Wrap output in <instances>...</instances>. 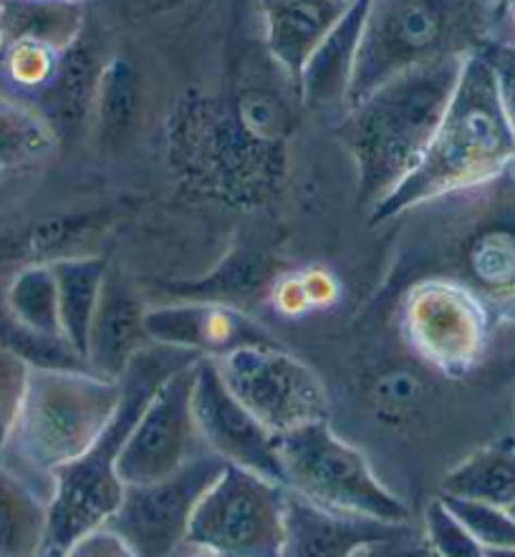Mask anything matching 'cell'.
Here are the masks:
<instances>
[{
    "label": "cell",
    "mask_w": 515,
    "mask_h": 557,
    "mask_svg": "<svg viewBox=\"0 0 515 557\" xmlns=\"http://www.w3.org/2000/svg\"><path fill=\"white\" fill-rule=\"evenodd\" d=\"M417 212L425 220L407 237L400 275L453 281L486 306L493 323L515 325V170Z\"/></svg>",
    "instance_id": "6da1fadb"
},
{
    "label": "cell",
    "mask_w": 515,
    "mask_h": 557,
    "mask_svg": "<svg viewBox=\"0 0 515 557\" xmlns=\"http://www.w3.org/2000/svg\"><path fill=\"white\" fill-rule=\"evenodd\" d=\"M515 170V129L495 69L480 53L467 55L445 116L422 162L394 193L367 212L384 225L417 207Z\"/></svg>",
    "instance_id": "7a4b0ae2"
},
{
    "label": "cell",
    "mask_w": 515,
    "mask_h": 557,
    "mask_svg": "<svg viewBox=\"0 0 515 557\" xmlns=\"http://www.w3.org/2000/svg\"><path fill=\"white\" fill-rule=\"evenodd\" d=\"M463 63L465 59H445L415 66L348 109V147L361 210L369 212L384 202L422 162L453 99Z\"/></svg>",
    "instance_id": "3957f363"
},
{
    "label": "cell",
    "mask_w": 515,
    "mask_h": 557,
    "mask_svg": "<svg viewBox=\"0 0 515 557\" xmlns=\"http://www.w3.org/2000/svg\"><path fill=\"white\" fill-rule=\"evenodd\" d=\"M200 358L185 348L162 344H149L132 358L119 379L122 401L112 421L84 457L53 474L46 543L69 550L76 540L105 528L124 495V482L117 474V459L122 455L124 442L130 440L142 411L164 381Z\"/></svg>",
    "instance_id": "277c9868"
},
{
    "label": "cell",
    "mask_w": 515,
    "mask_h": 557,
    "mask_svg": "<svg viewBox=\"0 0 515 557\" xmlns=\"http://www.w3.org/2000/svg\"><path fill=\"white\" fill-rule=\"evenodd\" d=\"M119 401V381L86 369L30 366L5 461L19 459L15 474L30 487V480H38V492L49 503L53 474L89 451L112 421Z\"/></svg>",
    "instance_id": "5b68a950"
},
{
    "label": "cell",
    "mask_w": 515,
    "mask_h": 557,
    "mask_svg": "<svg viewBox=\"0 0 515 557\" xmlns=\"http://www.w3.org/2000/svg\"><path fill=\"white\" fill-rule=\"evenodd\" d=\"M498 23L486 0H369L346 111L404 71L478 53Z\"/></svg>",
    "instance_id": "8992f818"
},
{
    "label": "cell",
    "mask_w": 515,
    "mask_h": 557,
    "mask_svg": "<svg viewBox=\"0 0 515 557\" xmlns=\"http://www.w3.org/2000/svg\"><path fill=\"white\" fill-rule=\"evenodd\" d=\"M283 487L334 512L412 524V509L387 487L359 449L344 442L329 421L275 436Z\"/></svg>",
    "instance_id": "52a82bcc"
},
{
    "label": "cell",
    "mask_w": 515,
    "mask_h": 557,
    "mask_svg": "<svg viewBox=\"0 0 515 557\" xmlns=\"http://www.w3.org/2000/svg\"><path fill=\"white\" fill-rule=\"evenodd\" d=\"M286 499L283 484L225 465L197 505L187 543L218 557H281Z\"/></svg>",
    "instance_id": "ba28073f"
},
{
    "label": "cell",
    "mask_w": 515,
    "mask_h": 557,
    "mask_svg": "<svg viewBox=\"0 0 515 557\" xmlns=\"http://www.w3.org/2000/svg\"><path fill=\"white\" fill-rule=\"evenodd\" d=\"M212 361L228 392L271 434L329 421V396L321 379L273 344L241 346Z\"/></svg>",
    "instance_id": "9c48e42d"
},
{
    "label": "cell",
    "mask_w": 515,
    "mask_h": 557,
    "mask_svg": "<svg viewBox=\"0 0 515 557\" xmlns=\"http://www.w3.org/2000/svg\"><path fill=\"white\" fill-rule=\"evenodd\" d=\"M493 318L463 285L445 277H419L402 298V333L432 369L465 376L482 361Z\"/></svg>",
    "instance_id": "30bf717a"
},
{
    "label": "cell",
    "mask_w": 515,
    "mask_h": 557,
    "mask_svg": "<svg viewBox=\"0 0 515 557\" xmlns=\"http://www.w3.org/2000/svg\"><path fill=\"white\" fill-rule=\"evenodd\" d=\"M225 465L205 451L164 480L130 484L105 528L122 537L137 557H172L187 543L197 505Z\"/></svg>",
    "instance_id": "8fae6325"
},
{
    "label": "cell",
    "mask_w": 515,
    "mask_h": 557,
    "mask_svg": "<svg viewBox=\"0 0 515 557\" xmlns=\"http://www.w3.org/2000/svg\"><path fill=\"white\" fill-rule=\"evenodd\" d=\"M195 369L197 361L170 376L142 411L117 459V474L124 487L164 480L208 451L193 411Z\"/></svg>",
    "instance_id": "7c38bea8"
},
{
    "label": "cell",
    "mask_w": 515,
    "mask_h": 557,
    "mask_svg": "<svg viewBox=\"0 0 515 557\" xmlns=\"http://www.w3.org/2000/svg\"><path fill=\"white\" fill-rule=\"evenodd\" d=\"M193 411L205 449L228 465L250 469L283 484L275 434L260 424L245 406L228 392L212 358H200L195 369Z\"/></svg>",
    "instance_id": "4fadbf2b"
},
{
    "label": "cell",
    "mask_w": 515,
    "mask_h": 557,
    "mask_svg": "<svg viewBox=\"0 0 515 557\" xmlns=\"http://www.w3.org/2000/svg\"><path fill=\"white\" fill-rule=\"evenodd\" d=\"M145 325L152 344L185 348L203 358H220L241 346L271 344L248 315L210 300L147 308Z\"/></svg>",
    "instance_id": "5bb4252c"
},
{
    "label": "cell",
    "mask_w": 515,
    "mask_h": 557,
    "mask_svg": "<svg viewBox=\"0 0 515 557\" xmlns=\"http://www.w3.org/2000/svg\"><path fill=\"white\" fill-rule=\"evenodd\" d=\"M415 524L334 512L293 495L286 499V535L281 557H359L367 547L400 537Z\"/></svg>",
    "instance_id": "9a60e30c"
},
{
    "label": "cell",
    "mask_w": 515,
    "mask_h": 557,
    "mask_svg": "<svg viewBox=\"0 0 515 557\" xmlns=\"http://www.w3.org/2000/svg\"><path fill=\"white\" fill-rule=\"evenodd\" d=\"M147 306L137 288L114 270H107L105 288L91 323L86 366L101 379L119 381L142 348L152 344L145 325Z\"/></svg>",
    "instance_id": "2e32d148"
},
{
    "label": "cell",
    "mask_w": 515,
    "mask_h": 557,
    "mask_svg": "<svg viewBox=\"0 0 515 557\" xmlns=\"http://www.w3.org/2000/svg\"><path fill=\"white\" fill-rule=\"evenodd\" d=\"M99 46L86 41V34L59 55L51 82L38 91V111L57 137H82L86 126L97 119L101 74Z\"/></svg>",
    "instance_id": "e0dca14e"
},
{
    "label": "cell",
    "mask_w": 515,
    "mask_h": 557,
    "mask_svg": "<svg viewBox=\"0 0 515 557\" xmlns=\"http://www.w3.org/2000/svg\"><path fill=\"white\" fill-rule=\"evenodd\" d=\"M352 3L354 0H260L268 53L293 86L311 53Z\"/></svg>",
    "instance_id": "ac0fdd59"
},
{
    "label": "cell",
    "mask_w": 515,
    "mask_h": 557,
    "mask_svg": "<svg viewBox=\"0 0 515 557\" xmlns=\"http://www.w3.org/2000/svg\"><path fill=\"white\" fill-rule=\"evenodd\" d=\"M369 0H354L342 21L329 30V36L311 53V59L301 71L296 84L298 99L308 109L346 107L352 91L356 59H359L364 21H367Z\"/></svg>",
    "instance_id": "d6986e66"
},
{
    "label": "cell",
    "mask_w": 515,
    "mask_h": 557,
    "mask_svg": "<svg viewBox=\"0 0 515 557\" xmlns=\"http://www.w3.org/2000/svg\"><path fill=\"white\" fill-rule=\"evenodd\" d=\"M84 34L82 0H0V51L34 46L63 53Z\"/></svg>",
    "instance_id": "ffe728a7"
},
{
    "label": "cell",
    "mask_w": 515,
    "mask_h": 557,
    "mask_svg": "<svg viewBox=\"0 0 515 557\" xmlns=\"http://www.w3.org/2000/svg\"><path fill=\"white\" fill-rule=\"evenodd\" d=\"M51 268L59 288L61 338L69 351L86 366L91 323L109 265L101 258H59L51 262Z\"/></svg>",
    "instance_id": "44dd1931"
},
{
    "label": "cell",
    "mask_w": 515,
    "mask_h": 557,
    "mask_svg": "<svg viewBox=\"0 0 515 557\" xmlns=\"http://www.w3.org/2000/svg\"><path fill=\"white\" fill-rule=\"evenodd\" d=\"M59 137L34 103L0 94V187L38 170Z\"/></svg>",
    "instance_id": "7402d4cb"
},
{
    "label": "cell",
    "mask_w": 515,
    "mask_h": 557,
    "mask_svg": "<svg viewBox=\"0 0 515 557\" xmlns=\"http://www.w3.org/2000/svg\"><path fill=\"white\" fill-rule=\"evenodd\" d=\"M440 495L498 507L515 505V440L493 442L465 457L445 474Z\"/></svg>",
    "instance_id": "603a6c76"
},
{
    "label": "cell",
    "mask_w": 515,
    "mask_h": 557,
    "mask_svg": "<svg viewBox=\"0 0 515 557\" xmlns=\"http://www.w3.org/2000/svg\"><path fill=\"white\" fill-rule=\"evenodd\" d=\"M49 503L0 465V557H36L46 545Z\"/></svg>",
    "instance_id": "cb8c5ba5"
},
{
    "label": "cell",
    "mask_w": 515,
    "mask_h": 557,
    "mask_svg": "<svg viewBox=\"0 0 515 557\" xmlns=\"http://www.w3.org/2000/svg\"><path fill=\"white\" fill-rule=\"evenodd\" d=\"M3 296L8 310L23 331L51 344H63L59 288L51 262H28L3 285Z\"/></svg>",
    "instance_id": "d4e9b609"
},
{
    "label": "cell",
    "mask_w": 515,
    "mask_h": 557,
    "mask_svg": "<svg viewBox=\"0 0 515 557\" xmlns=\"http://www.w3.org/2000/svg\"><path fill=\"white\" fill-rule=\"evenodd\" d=\"M463 528L478 540L482 550H515V517L508 507H498L475 499L440 495Z\"/></svg>",
    "instance_id": "484cf974"
},
{
    "label": "cell",
    "mask_w": 515,
    "mask_h": 557,
    "mask_svg": "<svg viewBox=\"0 0 515 557\" xmlns=\"http://www.w3.org/2000/svg\"><path fill=\"white\" fill-rule=\"evenodd\" d=\"M422 537L432 547L438 557H488L470 532L463 528V522L450 512V507L442 503V497H434L427 503L422 515Z\"/></svg>",
    "instance_id": "4316f807"
},
{
    "label": "cell",
    "mask_w": 515,
    "mask_h": 557,
    "mask_svg": "<svg viewBox=\"0 0 515 557\" xmlns=\"http://www.w3.org/2000/svg\"><path fill=\"white\" fill-rule=\"evenodd\" d=\"M0 346L11 348V351L28 358L34 366H57V369H86L78 358L69 351L63 344H51V341H41L23 331L11 310L5 306L3 285H0ZM89 371V369H86Z\"/></svg>",
    "instance_id": "83f0119b"
},
{
    "label": "cell",
    "mask_w": 515,
    "mask_h": 557,
    "mask_svg": "<svg viewBox=\"0 0 515 557\" xmlns=\"http://www.w3.org/2000/svg\"><path fill=\"white\" fill-rule=\"evenodd\" d=\"M30 366L34 363L28 358L0 346V465L8 455V444H11L23 394H26Z\"/></svg>",
    "instance_id": "f1b7e54d"
},
{
    "label": "cell",
    "mask_w": 515,
    "mask_h": 557,
    "mask_svg": "<svg viewBox=\"0 0 515 557\" xmlns=\"http://www.w3.org/2000/svg\"><path fill=\"white\" fill-rule=\"evenodd\" d=\"M490 66L495 69L498 82H501L503 101L508 107L513 129H515V36H493L490 41L478 51Z\"/></svg>",
    "instance_id": "f546056e"
},
{
    "label": "cell",
    "mask_w": 515,
    "mask_h": 557,
    "mask_svg": "<svg viewBox=\"0 0 515 557\" xmlns=\"http://www.w3.org/2000/svg\"><path fill=\"white\" fill-rule=\"evenodd\" d=\"M66 557H137L132 547L122 537L114 535L112 530L99 528L76 540L66 550Z\"/></svg>",
    "instance_id": "4dcf8cb0"
},
{
    "label": "cell",
    "mask_w": 515,
    "mask_h": 557,
    "mask_svg": "<svg viewBox=\"0 0 515 557\" xmlns=\"http://www.w3.org/2000/svg\"><path fill=\"white\" fill-rule=\"evenodd\" d=\"M359 557H438V555H434L432 547L427 545L422 532L412 528L400 537L384 540V543L367 547Z\"/></svg>",
    "instance_id": "1f68e13d"
},
{
    "label": "cell",
    "mask_w": 515,
    "mask_h": 557,
    "mask_svg": "<svg viewBox=\"0 0 515 557\" xmlns=\"http://www.w3.org/2000/svg\"><path fill=\"white\" fill-rule=\"evenodd\" d=\"M486 3L493 8V13L498 18H508V15L515 11V0H486Z\"/></svg>",
    "instance_id": "d6a6232c"
},
{
    "label": "cell",
    "mask_w": 515,
    "mask_h": 557,
    "mask_svg": "<svg viewBox=\"0 0 515 557\" xmlns=\"http://www.w3.org/2000/svg\"><path fill=\"white\" fill-rule=\"evenodd\" d=\"M172 557H218V555H212V553H208V550H200V547L185 543Z\"/></svg>",
    "instance_id": "836d02e7"
},
{
    "label": "cell",
    "mask_w": 515,
    "mask_h": 557,
    "mask_svg": "<svg viewBox=\"0 0 515 557\" xmlns=\"http://www.w3.org/2000/svg\"><path fill=\"white\" fill-rule=\"evenodd\" d=\"M36 557H66V550H61V547L46 543V545L41 547V550L36 553Z\"/></svg>",
    "instance_id": "e575fe53"
},
{
    "label": "cell",
    "mask_w": 515,
    "mask_h": 557,
    "mask_svg": "<svg viewBox=\"0 0 515 557\" xmlns=\"http://www.w3.org/2000/svg\"><path fill=\"white\" fill-rule=\"evenodd\" d=\"M488 557H515V550H490Z\"/></svg>",
    "instance_id": "d590c367"
},
{
    "label": "cell",
    "mask_w": 515,
    "mask_h": 557,
    "mask_svg": "<svg viewBox=\"0 0 515 557\" xmlns=\"http://www.w3.org/2000/svg\"><path fill=\"white\" fill-rule=\"evenodd\" d=\"M508 18H511V21H513V28H515V11H513V13H511V15H508Z\"/></svg>",
    "instance_id": "8d00e7d4"
},
{
    "label": "cell",
    "mask_w": 515,
    "mask_h": 557,
    "mask_svg": "<svg viewBox=\"0 0 515 557\" xmlns=\"http://www.w3.org/2000/svg\"><path fill=\"white\" fill-rule=\"evenodd\" d=\"M508 509H511V515H513V517H515V505H511V507H508Z\"/></svg>",
    "instance_id": "74e56055"
}]
</instances>
